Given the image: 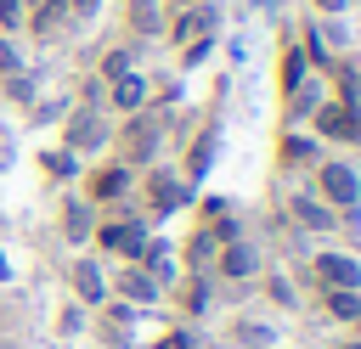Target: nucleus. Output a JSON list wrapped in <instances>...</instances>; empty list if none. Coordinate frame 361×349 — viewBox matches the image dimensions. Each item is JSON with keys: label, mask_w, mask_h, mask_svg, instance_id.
<instances>
[{"label": "nucleus", "mask_w": 361, "mask_h": 349, "mask_svg": "<svg viewBox=\"0 0 361 349\" xmlns=\"http://www.w3.org/2000/svg\"><path fill=\"white\" fill-rule=\"evenodd\" d=\"M130 304H152L158 298V276L152 270H141V265H130V270H118V281H113Z\"/></svg>", "instance_id": "nucleus-14"}, {"label": "nucleus", "mask_w": 361, "mask_h": 349, "mask_svg": "<svg viewBox=\"0 0 361 349\" xmlns=\"http://www.w3.org/2000/svg\"><path fill=\"white\" fill-rule=\"evenodd\" d=\"M90 231H96V203L68 197V203H62V236H68V242H90Z\"/></svg>", "instance_id": "nucleus-12"}, {"label": "nucleus", "mask_w": 361, "mask_h": 349, "mask_svg": "<svg viewBox=\"0 0 361 349\" xmlns=\"http://www.w3.org/2000/svg\"><path fill=\"white\" fill-rule=\"evenodd\" d=\"M124 23H130L135 39H152V34H164L169 6H164V0H130V6H124Z\"/></svg>", "instance_id": "nucleus-8"}, {"label": "nucleus", "mask_w": 361, "mask_h": 349, "mask_svg": "<svg viewBox=\"0 0 361 349\" xmlns=\"http://www.w3.org/2000/svg\"><path fill=\"white\" fill-rule=\"evenodd\" d=\"M6 73H23V56H17L11 34H0V79H6Z\"/></svg>", "instance_id": "nucleus-20"}, {"label": "nucleus", "mask_w": 361, "mask_h": 349, "mask_svg": "<svg viewBox=\"0 0 361 349\" xmlns=\"http://www.w3.org/2000/svg\"><path fill=\"white\" fill-rule=\"evenodd\" d=\"M96 73H102L107 84H113V79H124V73H135V45H113V51L102 56V68H96Z\"/></svg>", "instance_id": "nucleus-17"}, {"label": "nucleus", "mask_w": 361, "mask_h": 349, "mask_svg": "<svg viewBox=\"0 0 361 349\" xmlns=\"http://www.w3.org/2000/svg\"><path fill=\"white\" fill-rule=\"evenodd\" d=\"M62 135H68V152H96V146L107 141V118H102V113H90V107H79V113L68 118V129H62Z\"/></svg>", "instance_id": "nucleus-6"}, {"label": "nucleus", "mask_w": 361, "mask_h": 349, "mask_svg": "<svg viewBox=\"0 0 361 349\" xmlns=\"http://www.w3.org/2000/svg\"><path fill=\"white\" fill-rule=\"evenodd\" d=\"M39 169H45L51 180H68L79 163H73V152H68V146H56V152H45V158H39Z\"/></svg>", "instance_id": "nucleus-18"}, {"label": "nucleus", "mask_w": 361, "mask_h": 349, "mask_svg": "<svg viewBox=\"0 0 361 349\" xmlns=\"http://www.w3.org/2000/svg\"><path fill=\"white\" fill-rule=\"evenodd\" d=\"M130 191V163H107L96 174H85V203H118Z\"/></svg>", "instance_id": "nucleus-7"}, {"label": "nucleus", "mask_w": 361, "mask_h": 349, "mask_svg": "<svg viewBox=\"0 0 361 349\" xmlns=\"http://www.w3.org/2000/svg\"><path fill=\"white\" fill-rule=\"evenodd\" d=\"M164 6H169V11H180V6H197V0H164Z\"/></svg>", "instance_id": "nucleus-24"}, {"label": "nucleus", "mask_w": 361, "mask_h": 349, "mask_svg": "<svg viewBox=\"0 0 361 349\" xmlns=\"http://www.w3.org/2000/svg\"><path fill=\"white\" fill-rule=\"evenodd\" d=\"M209 28V6H180L175 17H169V39L180 45V39H192V34H203Z\"/></svg>", "instance_id": "nucleus-15"}, {"label": "nucleus", "mask_w": 361, "mask_h": 349, "mask_svg": "<svg viewBox=\"0 0 361 349\" xmlns=\"http://www.w3.org/2000/svg\"><path fill=\"white\" fill-rule=\"evenodd\" d=\"M310 6H316V11H322V17H338V11H344V6H350V0H310Z\"/></svg>", "instance_id": "nucleus-23"}, {"label": "nucleus", "mask_w": 361, "mask_h": 349, "mask_svg": "<svg viewBox=\"0 0 361 349\" xmlns=\"http://www.w3.org/2000/svg\"><path fill=\"white\" fill-rule=\"evenodd\" d=\"M316 197H322L333 214H355V208H361V174H355L344 158H322V163H316Z\"/></svg>", "instance_id": "nucleus-1"}, {"label": "nucleus", "mask_w": 361, "mask_h": 349, "mask_svg": "<svg viewBox=\"0 0 361 349\" xmlns=\"http://www.w3.org/2000/svg\"><path fill=\"white\" fill-rule=\"evenodd\" d=\"M316 135H327V141H361V107L350 96L316 101Z\"/></svg>", "instance_id": "nucleus-2"}, {"label": "nucleus", "mask_w": 361, "mask_h": 349, "mask_svg": "<svg viewBox=\"0 0 361 349\" xmlns=\"http://www.w3.org/2000/svg\"><path fill=\"white\" fill-rule=\"evenodd\" d=\"M254 270H259L254 242H226V248H220V276H226V281H248Z\"/></svg>", "instance_id": "nucleus-13"}, {"label": "nucleus", "mask_w": 361, "mask_h": 349, "mask_svg": "<svg viewBox=\"0 0 361 349\" xmlns=\"http://www.w3.org/2000/svg\"><path fill=\"white\" fill-rule=\"evenodd\" d=\"M73 293H79L85 304H102V298H107V281H102V270H96L90 259L73 265Z\"/></svg>", "instance_id": "nucleus-16"}, {"label": "nucleus", "mask_w": 361, "mask_h": 349, "mask_svg": "<svg viewBox=\"0 0 361 349\" xmlns=\"http://www.w3.org/2000/svg\"><path fill=\"white\" fill-rule=\"evenodd\" d=\"M147 197H152L158 214H169V208L186 203V180H180L175 169H152V174H147Z\"/></svg>", "instance_id": "nucleus-9"}, {"label": "nucleus", "mask_w": 361, "mask_h": 349, "mask_svg": "<svg viewBox=\"0 0 361 349\" xmlns=\"http://www.w3.org/2000/svg\"><path fill=\"white\" fill-rule=\"evenodd\" d=\"M96 248H107V253H118V259H141V248H147V231L141 225H130V220H96Z\"/></svg>", "instance_id": "nucleus-4"}, {"label": "nucleus", "mask_w": 361, "mask_h": 349, "mask_svg": "<svg viewBox=\"0 0 361 349\" xmlns=\"http://www.w3.org/2000/svg\"><path fill=\"white\" fill-rule=\"evenodd\" d=\"M265 293H271V298H276V304H293V287H288V281H282V276H271V281H265Z\"/></svg>", "instance_id": "nucleus-21"}, {"label": "nucleus", "mask_w": 361, "mask_h": 349, "mask_svg": "<svg viewBox=\"0 0 361 349\" xmlns=\"http://www.w3.org/2000/svg\"><path fill=\"white\" fill-rule=\"evenodd\" d=\"M310 276L322 281V293H338V287H361V265H355L350 253H338V248H322V253L310 259Z\"/></svg>", "instance_id": "nucleus-3"}, {"label": "nucleus", "mask_w": 361, "mask_h": 349, "mask_svg": "<svg viewBox=\"0 0 361 349\" xmlns=\"http://www.w3.org/2000/svg\"><path fill=\"white\" fill-rule=\"evenodd\" d=\"M288 208H293V220H299V225H310V231H333V225H338V214H333L316 191H293V203H288Z\"/></svg>", "instance_id": "nucleus-11"}, {"label": "nucleus", "mask_w": 361, "mask_h": 349, "mask_svg": "<svg viewBox=\"0 0 361 349\" xmlns=\"http://www.w3.org/2000/svg\"><path fill=\"white\" fill-rule=\"evenodd\" d=\"M28 23V0H0V34H17Z\"/></svg>", "instance_id": "nucleus-19"}, {"label": "nucleus", "mask_w": 361, "mask_h": 349, "mask_svg": "<svg viewBox=\"0 0 361 349\" xmlns=\"http://www.w3.org/2000/svg\"><path fill=\"white\" fill-rule=\"evenodd\" d=\"M96 6H102V0H68V17L85 23V17H96Z\"/></svg>", "instance_id": "nucleus-22"}, {"label": "nucleus", "mask_w": 361, "mask_h": 349, "mask_svg": "<svg viewBox=\"0 0 361 349\" xmlns=\"http://www.w3.org/2000/svg\"><path fill=\"white\" fill-rule=\"evenodd\" d=\"M107 101H113V113H141V107H152V96H147V79L141 73H124V79H113V90H107Z\"/></svg>", "instance_id": "nucleus-10"}, {"label": "nucleus", "mask_w": 361, "mask_h": 349, "mask_svg": "<svg viewBox=\"0 0 361 349\" xmlns=\"http://www.w3.org/2000/svg\"><path fill=\"white\" fill-rule=\"evenodd\" d=\"M152 152H158V118L152 107H141L124 124V163H152Z\"/></svg>", "instance_id": "nucleus-5"}]
</instances>
